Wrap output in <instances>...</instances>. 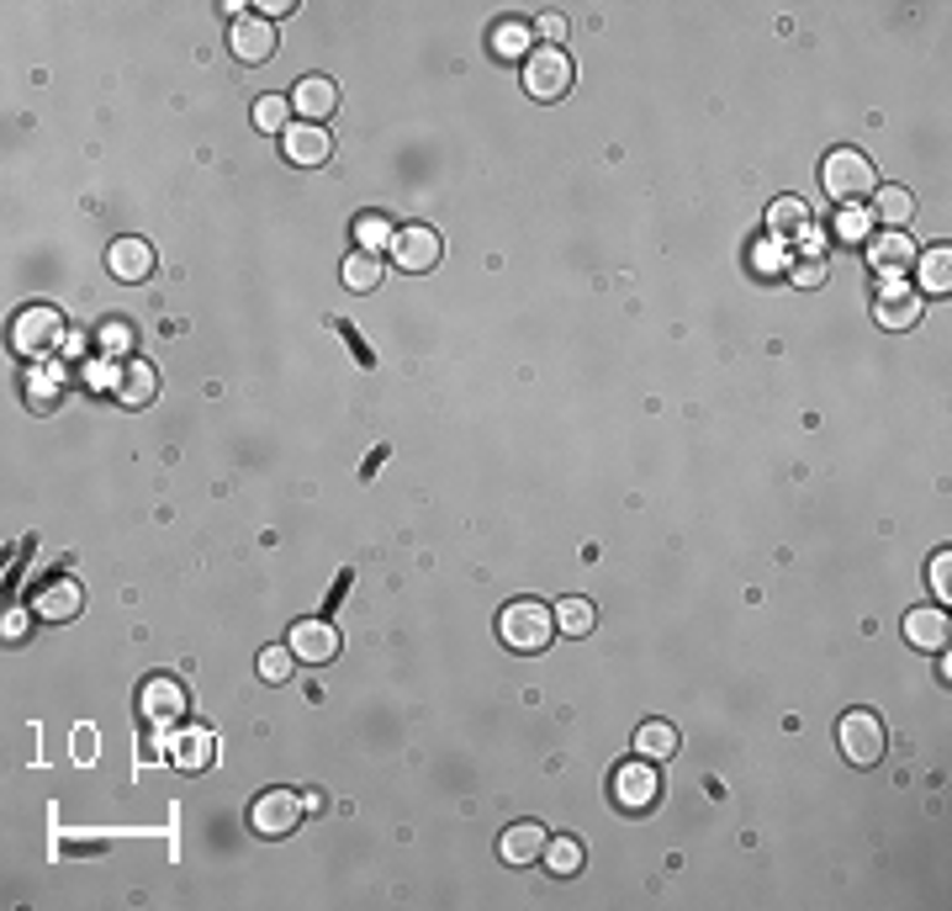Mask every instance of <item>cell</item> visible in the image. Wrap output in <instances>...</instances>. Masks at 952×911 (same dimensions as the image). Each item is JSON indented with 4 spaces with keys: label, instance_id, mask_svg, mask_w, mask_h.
Instances as JSON below:
<instances>
[{
    "label": "cell",
    "instance_id": "1",
    "mask_svg": "<svg viewBox=\"0 0 952 911\" xmlns=\"http://www.w3.org/2000/svg\"><path fill=\"white\" fill-rule=\"evenodd\" d=\"M498 636H503L509 652L535 658V652H546L555 641V610L540 604V599H514V604L498 615Z\"/></svg>",
    "mask_w": 952,
    "mask_h": 911
},
{
    "label": "cell",
    "instance_id": "2",
    "mask_svg": "<svg viewBox=\"0 0 952 911\" xmlns=\"http://www.w3.org/2000/svg\"><path fill=\"white\" fill-rule=\"evenodd\" d=\"M821 186H826L831 202L857 208V202H868L873 191H878V170L857 149H836V154H826V165H821Z\"/></svg>",
    "mask_w": 952,
    "mask_h": 911
},
{
    "label": "cell",
    "instance_id": "3",
    "mask_svg": "<svg viewBox=\"0 0 952 911\" xmlns=\"http://www.w3.org/2000/svg\"><path fill=\"white\" fill-rule=\"evenodd\" d=\"M836 742H841V752H847V763L873 769V763L884 758V747H889V732H884L878 710H847L841 726H836Z\"/></svg>",
    "mask_w": 952,
    "mask_h": 911
},
{
    "label": "cell",
    "instance_id": "4",
    "mask_svg": "<svg viewBox=\"0 0 952 911\" xmlns=\"http://www.w3.org/2000/svg\"><path fill=\"white\" fill-rule=\"evenodd\" d=\"M302 816H308V800L297 789H265L249 806V827L260 832V837H291V832L302 827Z\"/></svg>",
    "mask_w": 952,
    "mask_h": 911
},
{
    "label": "cell",
    "instance_id": "5",
    "mask_svg": "<svg viewBox=\"0 0 952 911\" xmlns=\"http://www.w3.org/2000/svg\"><path fill=\"white\" fill-rule=\"evenodd\" d=\"M524 90H529L535 101H561V96L572 90V59H566L561 48H535V53L524 59Z\"/></svg>",
    "mask_w": 952,
    "mask_h": 911
},
{
    "label": "cell",
    "instance_id": "6",
    "mask_svg": "<svg viewBox=\"0 0 952 911\" xmlns=\"http://www.w3.org/2000/svg\"><path fill=\"white\" fill-rule=\"evenodd\" d=\"M656 795H662V779H656V763L651 758H630V763L614 769V800H619V811L646 816L656 806Z\"/></svg>",
    "mask_w": 952,
    "mask_h": 911
},
{
    "label": "cell",
    "instance_id": "7",
    "mask_svg": "<svg viewBox=\"0 0 952 911\" xmlns=\"http://www.w3.org/2000/svg\"><path fill=\"white\" fill-rule=\"evenodd\" d=\"M392 265H397V271H408V276H424V271H435V265H439V234H435V228H424V223H413V228H397V239H392Z\"/></svg>",
    "mask_w": 952,
    "mask_h": 911
},
{
    "label": "cell",
    "instance_id": "8",
    "mask_svg": "<svg viewBox=\"0 0 952 911\" xmlns=\"http://www.w3.org/2000/svg\"><path fill=\"white\" fill-rule=\"evenodd\" d=\"M873 319L884 329H915L920 324V291L905 287L900 276H889V287H878V297H873Z\"/></svg>",
    "mask_w": 952,
    "mask_h": 911
},
{
    "label": "cell",
    "instance_id": "9",
    "mask_svg": "<svg viewBox=\"0 0 952 911\" xmlns=\"http://www.w3.org/2000/svg\"><path fill=\"white\" fill-rule=\"evenodd\" d=\"M286 647L297 652V663H308V667L334 663V658H339V625H328V621L291 625V641H286Z\"/></svg>",
    "mask_w": 952,
    "mask_h": 911
},
{
    "label": "cell",
    "instance_id": "10",
    "mask_svg": "<svg viewBox=\"0 0 952 911\" xmlns=\"http://www.w3.org/2000/svg\"><path fill=\"white\" fill-rule=\"evenodd\" d=\"M291 112H297L302 123L323 127V117L339 112V85H334V75H302L297 90H291Z\"/></svg>",
    "mask_w": 952,
    "mask_h": 911
},
{
    "label": "cell",
    "instance_id": "11",
    "mask_svg": "<svg viewBox=\"0 0 952 911\" xmlns=\"http://www.w3.org/2000/svg\"><path fill=\"white\" fill-rule=\"evenodd\" d=\"M138 710L154 721V726H170V721H180L186 715V689H180V678H149L143 689H138Z\"/></svg>",
    "mask_w": 952,
    "mask_h": 911
},
{
    "label": "cell",
    "instance_id": "12",
    "mask_svg": "<svg viewBox=\"0 0 952 911\" xmlns=\"http://www.w3.org/2000/svg\"><path fill=\"white\" fill-rule=\"evenodd\" d=\"M228 48H234L238 64H265L276 53V27L265 16H243V22H234V33H228Z\"/></svg>",
    "mask_w": 952,
    "mask_h": 911
},
{
    "label": "cell",
    "instance_id": "13",
    "mask_svg": "<svg viewBox=\"0 0 952 911\" xmlns=\"http://www.w3.org/2000/svg\"><path fill=\"white\" fill-rule=\"evenodd\" d=\"M38 621L48 625H64V621H75L79 610H85V588H79L75 578H53V583H42L38 588Z\"/></svg>",
    "mask_w": 952,
    "mask_h": 911
},
{
    "label": "cell",
    "instance_id": "14",
    "mask_svg": "<svg viewBox=\"0 0 952 911\" xmlns=\"http://www.w3.org/2000/svg\"><path fill=\"white\" fill-rule=\"evenodd\" d=\"M107 271L117 276V282H149L154 276V245L149 239H117V245L107 249Z\"/></svg>",
    "mask_w": 952,
    "mask_h": 911
},
{
    "label": "cell",
    "instance_id": "15",
    "mask_svg": "<svg viewBox=\"0 0 952 911\" xmlns=\"http://www.w3.org/2000/svg\"><path fill=\"white\" fill-rule=\"evenodd\" d=\"M280 143H286V160H291V165H302V170L323 165V160L334 154L328 133H323L317 123H291L286 133H280Z\"/></svg>",
    "mask_w": 952,
    "mask_h": 911
},
{
    "label": "cell",
    "instance_id": "16",
    "mask_svg": "<svg viewBox=\"0 0 952 911\" xmlns=\"http://www.w3.org/2000/svg\"><path fill=\"white\" fill-rule=\"evenodd\" d=\"M64 334V319L53 313V308H27L22 319H16V329H11V339H16V350H48L53 339Z\"/></svg>",
    "mask_w": 952,
    "mask_h": 911
},
{
    "label": "cell",
    "instance_id": "17",
    "mask_svg": "<svg viewBox=\"0 0 952 911\" xmlns=\"http://www.w3.org/2000/svg\"><path fill=\"white\" fill-rule=\"evenodd\" d=\"M498 853H503V864H514V870L535 864V859L546 853V827H535V822H514V827L498 837Z\"/></svg>",
    "mask_w": 952,
    "mask_h": 911
},
{
    "label": "cell",
    "instance_id": "18",
    "mask_svg": "<svg viewBox=\"0 0 952 911\" xmlns=\"http://www.w3.org/2000/svg\"><path fill=\"white\" fill-rule=\"evenodd\" d=\"M868 260L884 271V276H900V271L915 260V245L905 239V228H889V234H878V239H873Z\"/></svg>",
    "mask_w": 952,
    "mask_h": 911
},
{
    "label": "cell",
    "instance_id": "19",
    "mask_svg": "<svg viewBox=\"0 0 952 911\" xmlns=\"http://www.w3.org/2000/svg\"><path fill=\"white\" fill-rule=\"evenodd\" d=\"M905 636H911V647H920V652H942L948 647V615L942 610H911L905 615Z\"/></svg>",
    "mask_w": 952,
    "mask_h": 911
},
{
    "label": "cell",
    "instance_id": "20",
    "mask_svg": "<svg viewBox=\"0 0 952 911\" xmlns=\"http://www.w3.org/2000/svg\"><path fill=\"white\" fill-rule=\"evenodd\" d=\"M170 763H175L180 774H201V769L212 763V732H186V737H175V742H170Z\"/></svg>",
    "mask_w": 952,
    "mask_h": 911
},
{
    "label": "cell",
    "instance_id": "21",
    "mask_svg": "<svg viewBox=\"0 0 952 911\" xmlns=\"http://www.w3.org/2000/svg\"><path fill=\"white\" fill-rule=\"evenodd\" d=\"M635 752L651 758V763H667L677 752V726L673 721H646V726L635 732Z\"/></svg>",
    "mask_w": 952,
    "mask_h": 911
},
{
    "label": "cell",
    "instance_id": "22",
    "mask_svg": "<svg viewBox=\"0 0 952 911\" xmlns=\"http://www.w3.org/2000/svg\"><path fill=\"white\" fill-rule=\"evenodd\" d=\"M540 859L551 864L555 879H572V874H583V864H588V853H583L577 837H546V853Z\"/></svg>",
    "mask_w": 952,
    "mask_h": 911
},
{
    "label": "cell",
    "instance_id": "23",
    "mask_svg": "<svg viewBox=\"0 0 952 911\" xmlns=\"http://www.w3.org/2000/svg\"><path fill=\"white\" fill-rule=\"evenodd\" d=\"M529 42H535V33H529L524 22H498V27H492V59L518 64V59H529Z\"/></svg>",
    "mask_w": 952,
    "mask_h": 911
},
{
    "label": "cell",
    "instance_id": "24",
    "mask_svg": "<svg viewBox=\"0 0 952 911\" xmlns=\"http://www.w3.org/2000/svg\"><path fill=\"white\" fill-rule=\"evenodd\" d=\"M117 392H122V403H154V392H159L154 366H149V361H133V366H122Z\"/></svg>",
    "mask_w": 952,
    "mask_h": 911
},
{
    "label": "cell",
    "instance_id": "25",
    "mask_svg": "<svg viewBox=\"0 0 952 911\" xmlns=\"http://www.w3.org/2000/svg\"><path fill=\"white\" fill-rule=\"evenodd\" d=\"M878 202H873V217L878 223H889V228H905L915 212V197L905 191V186H884V191H873Z\"/></svg>",
    "mask_w": 952,
    "mask_h": 911
},
{
    "label": "cell",
    "instance_id": "26",
    "mask_svg": "<svg viewBox=\"0 0 952 911\" xmlns=\"http://www.w3.org/2000/svg\"><path fill=\"white\" fill-rule=\"evenodd\" d=\"M345 287L350 291H376L381 287V254H365V249L345 254Z\"/></svg>",
    "mask_w": 952,
    "mask_h": 911
},
{
    "label": "cell",
    "instance_id": "27",
    "mask_svg": "<svg viewBox=\"0 0 952 911\" xmlns=\"http://www.w3.org/2000/svg\"><path fill=\"white\" fill-rule=\"evenodd\" d=\"M593 604L588 599H561V610H555V631L561 636H588L593 631Z\"/></svg>",
    "mask_w": 952,
    "mask_h": 911
},
{
    "label": "cell",
    "instance_id": "28",
    "mask_svg": "<svg viewBox=\"0 0 952 911\" xmlns=\"http://www.w3.org/2000/svg\"><path fill=\"white\" fill-rule=\"evenodd\" d=\"M952 287V254L948 249H926L920 254V291H948Z\"/></svg>",
    "mask_w": 952,
    "mask_h": 911
},
{
    "label": "cell",
    "instance_id": "29",
    "mask_svg": "<svg viewBox=\"0 0 952 911\" xmlns=\"http://www.w3.org/2000/svg\"><path fill=\"white\" fill-rule=\"evenodd\" d=\"M355 239H360V249H365V254H381L397 234H392V223H387L381 212H365V217L355 223Z\"/></svg>",
    "mask_w": 952,
    "mask_h": 911
},
{
    "label": "cell",
    "instance_id": "30",
    "mask_svg": "<svg viewBox=\"0 0 952 911\" xmlns=\"http://www.w3.org/2000/svg\"><path fill=\"white\" fill-rule=\"evenodd\" d=\"M286 112H291V96H260L254 101V127L260 133H286Z\"/></svg>",
    "mask_w": 952,
    "mask_h": 911
},
{
    "label": "cell",
    "instance_id": "31",
    "mask_svg": "<svg viewBox=\"0 0 952 911\" xmlns=\"http://www.w3.org/2000/svg\"><path fill=\"white\" fill-rule=\"evenodd\" d=\"M291 663H297L291 647H265V652H260V678H265V684H286V678H291Z\"/></svg>",
    "mask_w": 952,
    "mask_h": 911
},
{
    "label": "cell",
    "instance_id": "32",
    "mask_svg": "<svg viewBox=\"0 0 952 911\" xmlns=\"http://www.w3.org/2000/svg\"><path fill=\"white\" fill-rule=\"evenodd\" d=\"M804 223H810V212H804V202H793V197H784L773 208V234H789V228H804Z\"/></svg>",
    "mask_w": 952,
    "mask_h": 911
},
{
    "label": "cell",
    "instance_id": "33",
    "mask_svg": "<svg viewBox=\"0 0 952 911\" xmlns=\"http://www.w3.org/2000/svg\"><path fill=\"white\" fill-rule=\"evenodd\" d=\"M836 234H841V239H863V234H868V212L847 208V212H841V223H836Z\"/></svg>",
    "mask_w": 952,
    "mask_h": 911
},
{
    "label": "cell",
    "instance_id": "34",
    "mask_svg": "<svg viewBox=\"0 0 952 911\" xmlns=\"http://www.w3.org/2000/svg\"><path fill=\"white\" fill-rule=\"evenodd\" d=\"M948 578H952V551H937V557H931V588H937L942 599H948Z\"/></svg>",
    "mask_w": 952,
    "mask_h": 911
},
{
    "label": "cell",
    "instance_id": "35",
    "mask_svg": "<svg viewBox=\"0 0 952 911\" xmlns=\"http://www.w3.org/2000/svg\"><path fill=\"white\" fill-rule=\"evenodd\" d=\"M48 398H53V403H59V376H53V382H48V376H33V403H38V409H48Z\"/></svg>",
    "mask_w": 952,
    "mask_h": 911
},
{
    "label": "cell",
    "instance_id": "36",
    "mask_svg": "<svg viewBox=\"0 0 952 911\" xmlns=\"http://www.w3.org/2000/svg\"><path fill=\"white\" fill-rule=\"evenodd\" d=\"M778 265H784V249H778V239H767L756 249V271H778Z\"/></svg>",
    "mask_w": 952,
    "mask_h": 911
},
{
    "label": "cell",
    "instance_id": "37",
    "mask_svg": "<svg viewBox=\"0 0 952 911\" xmlns=\"http://www.w3.org/2000/svg\"><path fill=\"white\" fill-rule=\"evenodd\" d=\"M22 636H27V615L11 610V615H5V641H22Z\"/></svg>",
    "mask_w": 952,
    "mask_h": 911
},
{
    "label": "cell",
    "instance_id": "38",
    "mask_svg": "<svg viewBox=\"0 0 952 911\" xmlns=\"http://www.w3.org/2000/svg\"><path fill=\"white\" fill-rule=\"evenodd\" d=\"M540 38H551V48L561 38H566V22H561V16H546V22H540Z\"/></svg>",
    "mask_w": 952,
    "mask_h": 911
},
{
    "label": "cell",
    "instance_id": "39",
    "mask_svg": "<svg viewBox=\"0 0 952 911\" xmlns=\"http://www.w3.org/2000/svg\"><path fill=\"white\" fill-rule=\"evenodd\" d=\"M286 11H291V0H260V16H265V22H276Z\"/></svg>",
    "mask_w": 952,
    "mask_h": 911
},
{
    "label": "cell",
    "instance_id": "40",
    "mask_svg": "<svg viewBox=\"0 0 952 911\" xmlns=\"http://www.w3.org/2000/svg\"><path fill=\"white\" fill-rule=\"evenodd\" d=\"M821 276H826V265H821V260H815V265H799V282H804V287H815Z\"/></svg>",
    "mask_w": 952,
    "mask_h": 911
},
{
    "label": "cell",
    "instance_id": "41",
    "mask_svg": "<svg viewBox=\"0 0 952 911\" xmlns=\"http://www.w3.org/2000/svg\"><path fill=\"white\" fill-rule=\"evenodd\" d=\"M107 345H112V350H122V345H127V329H122V324H112V329H107Z\"/></svg>",
    "mask_w": 952,
    "mask_h": 911
}]
</instances>
